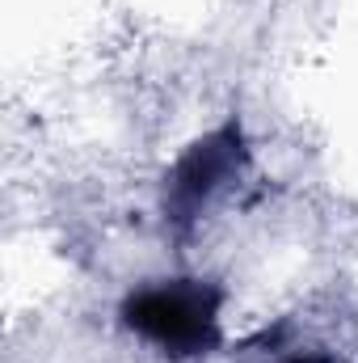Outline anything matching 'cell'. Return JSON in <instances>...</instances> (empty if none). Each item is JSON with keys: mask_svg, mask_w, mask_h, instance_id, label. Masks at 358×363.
I'll use <instances>...</instances> for the list:
<instances>
[{"mask_svg": "<svg viewBox=\"0 0 358 363\" xmlns=\"http://www.w3.org/2000/svg\"><path fill=\"white\" fill-rule=\"evenodd\" d=\"M127 325L185 355L215 338V300L198 287H152L127 304Z\"/></svg>", "mask_w": 358, "mask_h": 363, "instance_id": "1", "label": "cell"}]
</instances>
